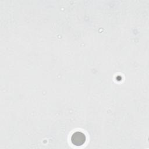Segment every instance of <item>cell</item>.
Returning <instances> with one entry per match:
<instances>
[{"instance_id": "1", "label": "cell", "mask_w": 149, "mask_h": 149, "mask_svg": "<svg viewBox=\"0 0 149 149\" xmlns=\"http://www.w3.org/2000/svg\"><path fill=\"white\" fill-rule=\"evenodd\" d=\"M86 141L85 135L80 132H76L73 134L71 137V141L73 144L79 146L83 145Z\"/></svg>"}]
</instances>
